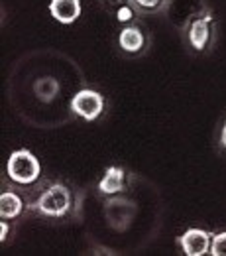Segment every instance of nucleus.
I'll use <instances>...</instances> for the list:
<instances>
[{"label": "nucleus", "instance_id": "obj_3", "mask_svg": "<svg viewBox=\"0 0 226 256\" xmlns=\"http://www.w3.org/2000/svg\"><path fill=\"white\" fill-rule=\"evenodd\" d=\"M213 22H215V14L209 8H203L183 28L185 40H187L191 50L201 54L211 46V42H213Z\"/></svg>", "mask_w": 226, "mask_h": 256}, {"label": "nucleus", "instance_id": "obj_6", "mask_svg": "<svg viewBox=\"0 0 226 256\" xmlns=\"http://www.w3.org/2000/svg\"><path fill=\"white\" fill-rule=\"evenodd\" d=\"M146 44H148L146 34L136 24L124 26L118 34V48L128 56H140L146 50Z\"/></svg>", "mask_w": 226, "mask_h": 256}, {"label": "nucleus", "instance_id": "obj_8", "mask_svg": "<svg viewBox=\"0 0 226 256\" xmlns=\"http://www.w3.org/2000/svg\"><path fill=\"white\" fill-rule=\"evenodd\" d=\"M126 188V172L120 166H110L106 168L102 180L98 182V193L100 195H116V193L124 192Z\"/></svg>", "mask_w": 226, "mask_h": 256}, {"label": "nucleus", "instance_id": "obj_9", "mask_svg": "<svg viewBox=\"0 0 226 256\" xmlns=\"http://www.w3.org/2000/svg\"><path fill=\"white\" fill-rule=\"evenodd\" d=\"M24 211V201L16 192L0 193V217L2 219H16Z\"/></svg>", "mask_w": 226, "mask_h": 256}, {"label": "nucleus", "instance_id": "obj_13", "mask_svg": "<svg viewBox=\"0 0 226 256\" xmlns=\"http://www.w3.org/2000/svg\"><path fill=\"white\" fill-rule=\"evenodd\" d=\"M6 236H8V221H6V219H2V232H0V240L4 242V240H6Z\"/></svg>", "mask_w": 226, "mask_h": 256}, {"label": "nucleus", "instance_id": "obj_11", "mask_svg": "<svg viewBox=\"0 0 226 256\" xmlns=\"http://www.w3.org/2000/svg\"><path fill=\"white\" fill-rule=\"evenodd\" d=\"M132 2L138 14H158L169 4V0H132Z\"/></svg>", "mask_w": 226, "mask_h": 256}, {"label": "nucleus", "instance_id": "obj_10", "mask_svg": "<svg viewBox=\"0 0 226 256\" xmlns=\"http://www.w3.org/2000/svg\"><path fill=\"white\" fill-rule=\"evenodd\" d=\"M61 91V85L55 77H39L33 83V95L37 96L41 102H53Z\"/></svg>", "mask_w": 226, "mask_h": 256}, {"label": "nucleus", "instance_id": "obj_2", "mask_svg": "<svg viewBox=\"0 0 226 256\" xmlns=\"http://www.w3.org/2000/svg\"><path fill=\"white\" fill-rule=\"evenodd\" d=\"M6 176L18 186H32L41 176V164L26 148L14 150L6 162Z\"/></svg>", "mask_w": 226, "mask_h": 256}, {"label": "nucleus", "instance_id": "obj_1", "mask_svg": "<svg viewBox=\"0 0 226 256\" xmlns=\"http://www.w3.org/2000/svg\"><path fill=\"white\" fill-rule=\"evenodd\" d=\"M30 209L45 219H61L71 209V192L63 184H49L37 195Z\"/></svg>", "mask_w": 226, "mask_h": 256}, {"label": "nucleus", "instance_id": "obj_4", "mask_svg": "<svg viewBox=\"0 0 226 256\" xmlns=\"http://www.w3.org/2000/svg\"><path fill=\"white\" fill-rule=\"evenodd\" d=\"M71 110L79 118L93 122L104 112V95L95 89H81L71 98Z\"/></svg>", "mask_w": 226, "mask_h": 256}, {"label": "nucleus", "instance_id": "obj_12", "mask_svg": "<svg viewBox=\"0 0 226 256\" xmlns=\"http://www.w3.org/2000/svg\"><path fill=\"white\" fill-rule=\"evenodd\" d=\"M211 254H213V256H226V230L213 234V242H211Z\"/></svg>", "mask_w": 226, "mask_h": 256}, {"label": "nucleus", "instance_id": "obj_5", "mask_svg": "<svg viewBox=\"0 0 226 256\" xmlns=\"http://www.w3.org/2000/svg\"><path fill=\"white\" fill-rule=\"evenodd\" d=\"M213 234L205 228H187L179 236V244L187 256H205L211 254Z\"/></svg>", "mask_w": 226, "mask_h": 256}, {"label": "nucleus", "instance_id": "obj_14", "mask_svg": "<svg viewBox=\"0 0 226 256\" xmlns=\"http://www.w3.org/2000/svg\"><path fill=\"white\" fill-rule=\"evenodd\" d=\"M221 146L226 150V120L225 124H223V130H221Z\"/></svg>", "mask_w": 226, "mask_h": 256}, {"label": "nucleus", "instance_id": "obj_7", "mask_svg": "<svg viewBox=\"0 0 226 256\" xmlns=\"http://www.w3.org/2000/svg\"><path fill=\"white\" fill-rule=\"evenodd\" d=\"M49 14L55 22L63 24V26H71L79 20L81 12H83V6H81V0H51L49 2Z\"/></svg>", "mask_w": 226, "mask_h": 256}]
</instances>
